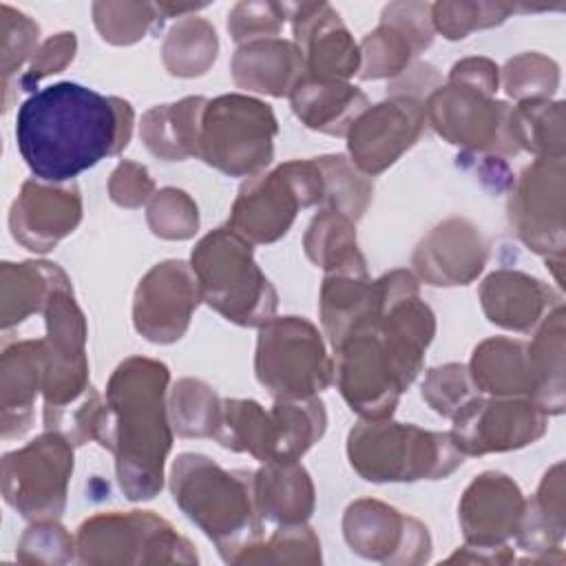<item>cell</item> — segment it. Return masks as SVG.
Here are the masks:
<instances>
[{
  "instance_id": "cell-1",
  "label": "cell",
  "mask_w": 566,
  "mask_h": 566,
  "mask_svg": "<svg viewBox=\"0 0 566 566\" xmlns=\"http://www.w3.org/2000/svg\"><path fill=\"white\" fill-rule=\"evenodd\" d=\"M436 332L433 312L407 270L385 276L378 316L352 329L334 349V374L343 398L367 420L387 418L413 382Z\"/></svg>"
},
{
  "instance_id": "cell-2",
  "label": "cell",
  "mask_w": 566,
  "mask_h": 566,
  "mask_svg": "<svg viewBox=\"0 0 566 566\" xmlns=\"http://www.w3.org/2000/svg\"><path fill=\"white\" fill-rule=\"evenodd\" d=\"M133 108L77 82L31 93L15 115V144L29 170L62 184L128 146Z\"/></svg>"
},
{
  "instance_id": "cell-3",
  "label": "cell",
  "mask_w": 566,
  "mask_h": 566,
  "mask_svg": "<svg viewBox=\"0 0 566 566\" xmlns=\"http://www.w3.org/2000/svg\"><path fill=\"white\" fill-rule=\"evenodd\" d=\"M168 367L130 356L106 387L97 442L115 453L119 486L128 500H150L161 489L164 460L172 444L166 418Z\"/></svg>"
},
{
  "instance_id": "cell-4",
  "label": "cell",
  "mask_w": 566,
  "mask_h": 566,
  "mask_svg": "<svg viewBox=\"0 0 566 566\" xmlns=\"http://www.w3.org/2000/svg\"><path fill=\"white\" fill-rule=\"evenodd\" d=\"M170 489L181 511L217 544L223 559L261 537V520L252 495V473L223 471L201 453H181L170 473Z\"/></svg>"
},
{
  "instance_id": "cell-5",
  "label": "cell",
  "mask_w": 566,
  "mask_h": 566,
  "mask_svg": "<svg viewBox=\"0 0 566 566\" xmlns=\"http://www.w3.org/2000/svg\"><path fill=\"white\" fill-rule=\"evenodd\" d=\"M347 455L356 473L369 482L438 480L464 460L451 433L382 418L360 422L349 431Z\"/></svg>"
},
{
  "instance_id": "cell-6",
  "label": "cell",
  "mask_w": 566,
  "mask_h": 566,
  "mask_svg": "<svg viewBox=\"0 0 566 566\" xmlns=\"http://www.w3.org/2000/svg\"><path fill=\"white\" fill-rule=\"evenodd\" d=\"M192 272L201 301L228 321L263 325L276 310V292L252 256V245L237 230L217 228L192 250Z\"/></svg>"
},
{
  "instance_id": "cell-7",
  "label": "cell",
  "mask_w": 566,
  "mask_h": 566,
  "mask_svg": "<svg viewBox=\"0 0 566 566\" xmlns=\"http://www.w3.org/2000/svg\"><path fill=\"white\" fill-rule=\"evenodd\" d=\"M325 424L318 398L276 400L268 411L254 400H221L214 438L221 447L248 451L261 462H290L323 436Z\"/></svg>"
},
{
  "instance_id": "cell-8",
  "label": "cell",
  "mask_w": 566,
  "mask_h": 566,
  "mask_svg": "<svg viewBox=\"0 0 566 566\" xmlns=\"http://www.w3.org/2000/svg\"><path fill=\"white\" fill-rule=\"evenodd\" d=\"M276 119L268 104L245 95H221L206 102L197 157L232 177L254 175L274 153Z\"/></svg>"
},
{
  "instance_id": "cell-9",
  "label": "cell",
  "mask_w": 566,
  "mask_h": 566,
  "mask_svg": "<svg viewBox=\"0 0 566 566\" xmlns=\"http://www.w3.org/2000/svg\"><path fill=\"white\" fill-rule=\"evenodd\" d=\"M254 369L276 400L314 398L334 376V363L318 329L298 316L270 318L261 325Z\"/></svg>"
},
{
  "instance_id": "cell-10",
  "label": "cell",
  "mask_w": 566,
  "mask_h": 566,
  "mask_svg": "<svg viewBox=\"0 0 566 566\" xmlns=\"http://www.w3.org/2000/svg\"><path fill=\"white\" fill-rule=\"evenodd\" d=\"M323 195L325 179L316 157L294 159L245 181L228 226L252 243H272L290 230L298 208L323 203Z\"/></svg>"
},
{
  "instance_id": "cell-11",
  "label": "cell",
  "mask_w": 566,
  "mask_h": 566,
  "mask_svg": "<svg viewBox=\"0 0 566 566\" xmlns=\"http://www.w3.org/2000/svg\"><path fill=\"white\" fill-rule=\"evenodd\" d=\"M82 562H197L188 539L150 511L99 513L77 533Z\"/></svg>"
},
{
  "instance_id": "cell-12",
  "label": "cell",
  "mask_w": 566,
  "mask_h": 566,
  "mask_svg": "<svg viewBox=\"0 0 566 566\" xmlns=\"http://www.w3.org/2000/svg\"><path fill=\"white\" fill-rule=\"evenodd\" d=\"M73 471L71 440L49 431L2 458L4 500L24 517L53 520L66 502Z\"/></svg>"
},
{
  "instance_id": "cell-13",
  "label": "cell",
  "mask_w": 566,
  "mask_h": 566,
  "mask_svg": "<svg viewBox=\"0 0 566 566\" xmlns=\"http://www.w3.org/2000/svg\"><path fill=\"white\" fill-rule=\"evenodd\" d=\"M424 117L451 144L500 155L520 150L513 137V108L475 86L451 80L438 86L429 93Z\"/></svg>"
},
{
  "instance_id": "cell-14",
  "label": "cell",
  "mask_w": 566,
  "mask_h": 566,
  "mask_svg": "<svg viewBox=\"0 0 566 566\" xmlns=\"http://www.w3.org/2000/svg\"><path fill=\"white\" fill-rule=\"evenodd\" d=\"M546 416L531 398L473 396L453 416L451 438L462 455L520 449L544 436Z\"/></svg>"
},
{
  "instance_id": "cell-15",
  "label": "cell",
  "mask_w": 566,
  "mask_h": 566,
  "mask_svg": "<svg viewBox=\"0 0 566 566\" xmlns=\"http://www.w3.org/2000/svg\"><path fill=\"white\" fill-rule=\"evenodd\" d=\"M515 234L544 256L564 248V157H537L520 177L509 203Z\"/></svg>"
},
{
  "instance_id": "cell-16",
  "label": "cell",
  "mask_w": 566,
  "mask_h": 566,
  "mask_svg": "<svg viewBox=\"0 0 566 566\" xmlns=\"http://www.w3.org/2000/svg\"><path fill=\"white\" fill-rule=\"evenodd\" d=\"M199 301L201 290L188 263H157L137 285L133 303L135 329L153 343H172L184 336Z\"/></svg>"
},
{
  "instance_id": "cell-17",
  "label": "cell",
  "mask_w": 566,
  "mask_h": 566,
  "mask_svg": "<svg viewBox=\"0 0 566 566\" xmlns=\"http://www.w3.org/2000/svg\"><path fill=\"white\" fill-rule=\"evenodd\" d=\"M424 104L411 97L394 95L387 102L367 106L347 130L352 164L376 175L391 166L424 128Z\"/></svg>"
},
{
  "instance_id": "cell-18",
  "label": "cell",
  "mask_w": 566,
  "mask_h": 566,
  "mask_svg": "<svg viewBox=\"0 0 566 566\" xmlns=\"http://www.w3.org/2000/svg\"><path fill=\"white\" fill-rule=\"evenodd\" d=\"M343 533L352 551L380 562L418 564L429 557L431 539L413 517L376 500H356L347 506Z\"/></svg>"
},
{
  "instance_id": "cell-19",
  "label": "cell",
  "mask_w": 566,
  "mask_h": 566,
  "mask_svg": "<svg viewBox=\"0 0 566 566\" xmlns=\"http://www.w3.org/2000/svg\"><path fill=\"white\" fill-rule=\"evenodd\" d=\"M433 40L431 4L396 2L385 7L380 27L360 44V77H391L409 69L413 55Z\"/></svg>"
},
{
  "instance_id": "cell-20",
  "label": "cell",
  "mask_w": 566,
  "mask_h": 566,
  "mask_svg": "<svg viewBox=\"0 0 566 566\" xmlns=\"http://www.w3.org/2000/svg\"><path fill=\"white\" fill-rule=\"evenodd\" d=\"M305 73L325 80H347L360 69V51L338 13L325 4H287Z\"/></svg>"
},
{
  "instance_id": "cell-21",
  "label": "cell",
  "mask_w": 566,
  "mask_h": 566,
  "mask_svg": "<svg viewBox=\"0 0 566 566\" xmlns=\"http://www.w3.org/2000/svg\"><path fill=\"white\" fill-rule=\"evenodd\" d=\"M82 219V199L75 184L46 186L24 181L11 206L9 226L24 248L35 252L51 250L60 239L75 230Z\"/></svg>"
},
{
  "instance_id": "cell-22",
  "label": "cell",
  "mask_w": 566,
  "mask_h": 566,
  "mask_svg": "<svg viewBox=\"0 0 566 566\" xmlns=\"http://www.w3.org/2000/svg\"><path fill=\"white\" fill-rule=\"evenodd\" d=\"M526 500L517 484L495 471L478 475L460 502V524L464 537L478 548H500L504 539L517 535Z\"/></svg>"
},
{
  "instance_id": "cell-23",
  "label": "cell",
  "mask_w": 566,
  "mask_h": 566,
  "mask_svg": "<svg viewBox=\"0 0 566 566\" xmlns=\"http://www.w3.org/2000/svg\"><path fill=\"white\" fill-rule=\"evenodd\" d=\"M484 237L467 219H447L416 248V272L431 285H467L484 268L489 250Z\"/></svg>"
},
{
  "instance_id": "cell-24",
  "label": "cell",
  "mask_w": 566,
  "mask_h": 566,
  "mask_svg": "<svg viewBox=\"0 0 566 566\" xmlns=\"http://www.w3.org/2000/svg\"><path fill=\"white\" fill-rule=\"evenodd\" d=\"M480 298L491 323L515 332L535 327L539 321H544L542 316L546 312L562 305L551 285L535 276L511 270H500L486 276L480 287Z\"/></svg>"
},
{
  "instance_id": "cell-25",
  "label": "cell",
  "mask_w": 566,
  "mask_h": 566,
  "mask_svg": "<svg viewBox=\"0 0 566 566\" xmlns=\"http://www.w3.org/2000/svg\"><path fill=\"white\" fill-rule=\"evenodd\" d=\"M49 369L46 340H20L2 352V433L22 436L31 427V407L44 391Z\"/></svg>"
},
{
  "instance_id": "cell-26",
  "label": "cell",
  "mask_w": 566,
  "mask_h": 566,
  "mask_svg": "<svg viewBox=\"0 0 566 566\" xmlns=\"http://www.w3.org/2000/svg\"><path fill=\"white\" fill-rule=\"evenodd\" d=\"M382 283L369 281L367 270L332 272L321 290V318L336 347L352 329L378 316L382 307Z\"/></svg>"
},
{
  "instance_id": "cell-27",
  "label": "cell",
  "mask_w": 566,
  "mask_h": 566,
  "mask_svg": "<svg viewBox=\"0 0 566 566\" xmlns=\"http://www.w3.org/2000/svg\"><path fill=\"white\" fill-rule=\"evenodd\" d=\"M296 117L314 130L329 135H347L354 119L367 108V97L360 88L343 80H325L303 75L290 91Z\"/></svg>"
},
{
  "instance_id": "cell-28",
  "label": "cell",
  "mask_w": 566,
  "mask_h": 566,
  "mask_svg": "<svg viewBox=\"0 0 566 566\" xmlns=\"http://www.w3.org/2000/svg\"><path fill=\"white\" fill-rule=\"evenodd\" d=\"M298 46L279 38L245 42L232 57L234 82L270 95H290L294 84L305 75Z\"/></svg>"
},
{
  "instance_id": "cell-29",
  "label": "cell",
  "mask_w": 566,
  "mask_h": 566,
  "mask_svg": "<svg viewBox=\"0 0 566 566\" xmlns=\"http://www.w3.org/2000/svg\"><path fill=\"white\" fill-rule=\"evenodd\" d=\"M254 506L261 517L283 524H301L314 509V486L296 460L265 462L252 473Z\"/></svg>"
},
{
  "instance_id": "cell-30",
  "label": "cell",
  "mask_w": 566,
  "mask_h": 566,
  "mask_svg": "<svg viewBox=\"0 0 566 566\" xmlns=\"http://www.w3.org/2000/svg\"><path fill=\"white\" fill-rule=\"evenodd\" d=\"M531 400L546 413L564 411V307L544 318L533 343L526 345Z\"/></svg>"
},
{
  "instance_id": "cell-31",
  "label": "cell",
  "mask_w": 566,
  "mask_h": 566,
  "mask_svg": "<svg viewBox=\"0 0 566 566\" xmlns=\"http://www.w3.org/2000/svg\"><path fill=\"white\" fill-rule=\"evenodd\" d=\"M203 97H186L177 104H161L150 108L142 119V139L148 150L166 161L197 155Z\"/></svg>"
},
{
  "instance_id": "cell-32",
  "label": "cell",
  "mask_w": 566,
  "mask_h": 566,
  "mask_svg": "<svg viewBox=\"0 0 566 566\" xmlns=\"http://www.w3.org/2000/svg\"><path fill=\"white\" fill-rule=\"evenodd\" d=\"M471 380L480 391L500 398H531V374L526 343L513 338H489L471 358Z\"/></svg>"
},
{
  "instance_id": "cell-33",
  "label": "cell",
  "mask_w": 566,
  "mask_h": 566,
  "mask_svg": "<svg viewBox=\"0 0 566 566\" xmlns=\"http://www.w3.org/2000/svg\"><path fill=\"white\" fill-rule=\"evenodd\" d=\"M305 252L327 274L367 270L356 245L354 221L334 210L314 217L305 234Z\"/></svg>"
},
{
  "instance_id": "cell-34",
  "label": "cell",
  "mask_w": 566,
  "mask_h": 566,
  "mask_svg": "<svg viewBox=\"0 0 566 566\" xmlns=\"http://www.w3.org/2000/svg\"><path fill=\"white\" fill-rule=\"evenodd\" d=\"M517 542L526 551H546L564 537V484L562 464H555L533 500L524 504Z\"/></svg>"
},
{
  "instance_id": "cell-35",
  "label": "cell",
  "mask_w": 566,
  "mask_h": 566,
  "mask_svg": "<svg viewBox=\"0 0 566 566\" xmlns=\"http://www.w3.org/2000/svg\"><path fill=\"white\" fill-rule=\"evenodd\" d=\"M55 263H2V327L42 312Z\"/></svg>"
},
{
  "instance_id": "cell-36",
  "label": "cell",
  "mask_w": 566,
  "mask_h": 566,
  "mask_svg": "<svg viewBox=\"0 0 566 566\" xmlns=\"http://www.w3.org/2000/svg\"><path fill=\"white\" fill-rule=\"evenodd\" d=\"M513 137L517 148L537 157H564V104L524 99L513 108Z\"/></svg>"
},
{
  "instance_id": "cell-37",
  "label": "cell",
  "mask_w": 566,
  "mask_h": 566,
  "mask_svg": "<svg viewBox=\"0 0 566 566\" xmlns=\"http://www.w3.org/2000/svg\"><path fill=\"white\" fill-rule=\"evenodd\" d=\"M217 31L203 18H184L164 42V64L172 75H201L217 57Z\"/></svg>"
},
{
  "instance_id": "cell-38",
  "label": "cell",
  "mask_w": 566,
  "mask_h": 566,
  "mask_svg": "<svg viewBox=\"0 0 566 566\" xmlns=\"http://www.w3.org/2000/svg\"><path fill=\"white\" fill-rule=\"evenodd\" d=\"M323 179H325V195L323 206L325 210L340 212L352 221L360 219L371 201L374 186L367 181L358 168L343 155H325L316 157Z\"/></svg>"
},
{
  "instance_id": "cell-39",
  "label": "cell",
  "mask_w": 566,
  "mask_h": 566,
  "mask_svg": "<svg viewBox=\"0 0 566 566\" xmlns=\"http://www.w3.org/2000/svg\"><path fill=\"white\" fill-rule=\"evenodd\" d=\"M221 400L201 380L181 378L170 396V416L175 431L184 438H203L217 431Z\"/></svg>"
},
{
  "instance_id": "cell-40",
  "label": "cell",
  "mask_w": 566,
  "mask_h": 566,
  "mask_svg": "<svg viewBox=\"0 0 566 566\" xmlns=\"http://www.w3.org/2000/svg\"><path fill=\"white\" fill-rule=\"evenodd\" d=\"M515 11V4L504 2H438L431 4L433 29L449 40H460L473 29L500 24Z\"/></svg>"
},
{
  "instance_id": "cell-41",
  "label": "cell",
  "mask_w": 566,
  "mask_h": 566,
  "mask_svg": "<svg viewBox=\"0 0 566 566\" xmlns=\"http://www.w3.org/2000/svg\"><path fill=\"white\" fill-rule=\"evenodd\" d=\"M559 82L557 64L539 53H522L504 66V88L517 99H548Z\"/></svg>"
},
{
  "instance_id": "cell-42",
  "label": "cell",
  "mask_w": 566,
  "mask_h": 566,
  "mask_svg": "<svg viewBox=\"0 0 566 566\" xmlns=\"http://www.w3.org/2000/svg\"><path fill=\"white\" fill-rule=\"evenodd\" d=\"M148 223L157 237L188 239L199 226L197 206L184 190L164 188L148 206Z\"/></svg>"
},
{
  "instance_id": "cell-43",
  "label": "cell",
  "mask_w": 566,
  "mask_h": 566,
  "mask_svg": "<svg viewBox=\"0 0 566 566\" xmlns=\"http://www.w3.org/2000/svg\"><path fill=\"white\" fill-rule=\"evenodd\" d=\"M157 4H93L95 27L102 38L113 44H130L144 38L148 27L157 20Z\"/></svg>"
},
{
  "instance_id": "cell-44",
  "label": "cell",
  "mask_w": 566,
  "mask_h": 566,
  "mask_svg": "<svg viewBox=\"0 0 566 566\" xmlns=\"http://www.w3.org/2000/svg\"><path fill=\"white\" fill-rule=\"evenodd\" d=\"M473 380L464 365H444L429 371L422 382V398L429 402L433 411L440 416L453 418L473 396Z\"/></svg>"
},
{
  "instance_id": "cell-45",
  "label": "cell",
  "mask_w": 566,
  "mask_h": 566,
  "mask_svg": "<svg viewBox=\"0 0 566 566\" xmlns=\"http://www.w3.org/2000/svg\"><path fill=\"white\" fill-rule=\"evenodd\" d=\"M287 18V4L241 2L228 15V31L237 42H252L279 33Z\"/></svg>"
},
{
  "instance_id": "cell-46",
  "label": "cell",
  "mask_w": 566,
  "mask_h": 566,
  "mask_svg": "<svg viewBox=\"0 0 566 566\" xmlns=\"http://www.w3.org/2000/svg\"><path fill=\"white\" fill-rule=\"evenodd\" d=\"M75 33H57L53 38H49L35 53L31 60L29 71L22 77V86L24 91H29L35 82H40L42 77L51 75V73H60L75 55Z\"/></svg>"
},
{
  "instance_id": "cell-47",
  "label": "cell",
  "mask_w": 566,
  "mask_h": 566,
  "mask_svg": "<svg viewBox=\"0 0 566 566\" xmlns=\"http://www.w3.org/2000/svg\"><path fill=\"white\" fill-rule=\"evenodd\" d=\"M153 179L148 170L133 161H122L111 175V199L124 208H137L153 195Z\"/></svg>"
},
{
  "instance_id": "cell-48",
  "label": "cell",
  "mask_w": 566,
  "mask_h": 566,
  "mask_svg": "<svg viewBox=\"0 0 566 566\" xmlns=\"http://www.w3.org/2000/svg\"><path fill=\"white\" fill-rule=\"evenodd\" d=\"M2 60H4V82L11 77L15 69L22 66V62L35 53V42H38V24L29 20L24 13H20V24L18 33H13V27L2 18Z\"/></svg>"
},
{
  "instance_id": "cell-49",
  "label": "cell",
  "mask_w": 566,
  "mask_h": 566,
  "mask_svg": "<svg viewBox=\"0 0 566 566\" xmlns=\"http://www.w3.org/2000/svg\"><path fill=\"white\" fill-rule=\"evenodd\" d=\"M449 80L475 86V88L493 95L497 91V66L486 57H467V60L453 64Z\"/></svg>"
}]
</instances>
